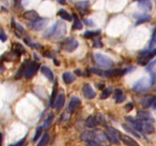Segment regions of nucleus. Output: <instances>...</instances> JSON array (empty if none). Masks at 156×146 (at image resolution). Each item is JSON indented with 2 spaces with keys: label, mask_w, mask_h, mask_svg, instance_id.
<instances>
[{
  "label": "nucleus",
  "mask_w": 156,
  "mask_h": 146,
  "mask_svg": "<svg viewBox=\"0 0 156 146\" xmlns=\"http://www.w3.org/2000/svg\"><path fill=\"white\" fill-rule=\"evenodd\" d=\"M12 52L15 54L16 56H21L24 52H25V48L21 43H15L12 46Z\"/></svg>",
  "instance_id": "23"
},
{
  "label": "nucleus",
  "mask_w": 156,
  "mask_h": 146,
  "mask_svg": "<svg viewBox=\"0 0 156 146\" xmlns=\"http://www.w3.org/2000/svg\"><path fill=\"white\" fill-rule=\"evenodd\" d=\"M112 93V88H107L102 91L101 94H100V99L102 100H104V99H107L109 96Z\"/></svg>",
  "instance_id": "36"
},
{
  "label": "nucleus",
  "mask_w": 156,
  "mask_h": 146,
  "mask_svg": "<svg viewBox=\"0 0 156 146\" xmlns=\"http://www.w3.org/2000/svg\"><path fill=\"white\" fill-rule=\"evenodd\" d=\"M136 1H139V2H140V1H143V0H136Z\"/></svg>",
  "instance_id": "57"
},
{
  "label": "nucleus",
  "mask_w": 156,
  "mask_h": 146,
  "mask_svg": "<svg viewBox=\"0 0 156 146\" xmlns=\"http://www.w3.org/2000/svg\"><path fill=\"white\" fill-rule=\"evenodd\" d=\"M137 117L140 119L141 120H148L151 118V115H150L149 112L145 110H140L137 112Z\"/></svg>",
  "instance_id": "30"
},
{
  "label": "nucleus",
  "mask_w": 156,
  "mask_h": 146,
  "mask_svg": "<svg viewBox=\"0 0 156 146\" xmlns=\"http://www.w3.org/2000/svg\"><path fill=\"white\" fill-rule=\"evenodd\" d=\"M73 20H74V22H73V25L72 28L73 30H82V28H83L82 23L79 19L78 16L75 14L73 15Z\"/></svg>",
  "instance_id": "27"
},
{
  "label": "nucleus",
  "mask_w": 156,
  "mask_h": 146,
  "mask_svg": "<svg viewBox=\"0 0 156 146\" xmlns=\"http://www.w3.org/2000/svg\"><path fill=\"white\" fill-rule=\"evenodd\" d=\"M151 15L147 14H143L139 15V17H137V22H136V26L139 25V24L142 23H145V22H148L151 20Z\"/></svg>",
  "instance_id": "26"
},
{
  "label": "nucleus",
  "mask_w": 156,
  "mask_h": 146,
  "mask_svg": "<svg viewBox=\"0 0 156 146\" xmlns=\"http://www.w3.org/2000/svg\"><path fill=\"white\" fill-rule=\"evenodd\" d=\"M151 84H152V82H151V79H148L146 77H143L142 79H139L136 82H135L134 85H133L132 89L138 93L143 92V91H147L151 87Z\"/></svg>",
  "instance_id": "2"
},
{
  "label": "nucleus",
  "mask_w": 156,
  "mask_h": 146,
  "mask_svg": "<svg viewBox=\"0 0 156 146\" xmlns=\"http://www.w3.org/2000/svg\"><path fill=\"white\" fill-rule=\"evenodd\" d=\"M128 69H109V70L104 72V76L106 77H114V76H120L123 75L127 74L128 72Z\"/></svg>",
  "instance_id": "7"
},
{
  "label": "nucleus",
  "mask_w": 156,
  "mask_h": 146,
  "mask_svg": "<svg viewBox=\"0 0 156 146\" xmlns=\"http://www.w3.org/2000/svg\"><path fill=\"white\" fill-rule=\"evenodd\" d=\"M154 65H156V59L154 60H153V61H151V63H150L149 64H148V66L146 67V70L147 71L151 70L153 68V66H154Z\"/></svg>",
  "instance_id": "47"
},
{
  "label": "nucleus",
  "mask_w": 156,
  "mask_h": 146,
  "mask_svg": "<svg viewBox=\"0 0 156 146\" xmlns=\"http://www.w3.org/2000/svg\"><path fill=\"white\" fill-rule=\"evenodd\" d=\"M155 45H156V29L154 30V33H153L152 37H151V41H150L149 48L151 49V48L154 47Z\"/></svg>",
  "instance_id": "42"
},
{
  "label": "nucleus",
  "mask_w": 156,
  "mask_h": 146,
  "mask_svg": "<svg viewBox=\"0 0 156 146\" xmlns=\"http://www.w3.org/2000/svg\"><path fill=\"white\" fill-rule=\"evenodd\" d=\"M57 1L59 4H61V5H65L66 2V0H57Z\"/></svg>",
  "instance_id": "51"
},
{
  "label": "nucleus",
  "mask_w": 156,
  "mask_h": 146,
  "mask_svg": "<svg viewBox=\"0 0 156 146\" xmlns=\"http://www.w3.org/2000/svg\"><path fill=\"white\" fill-rule=\"evenodd\" d=\"M57 15H59L61 19H63V20L67 21V22H72L73 19V17L70 14H69L66 10L64 9H60L59 10L57 13Z\"/></svg>",
  "instance_id": "25"
},
{
  "label": "nucleus",
  "mask_w": 156,
  "mask_h": 146,
  "mask_svg": "<svg viewBox=\"0 0 156 146\" xmlns=\"http://www.w3.org/2000/svg\"><path fill=\"white\" fill-rule=\"evenodd\" d=\"M107 132H110V133H111V134H113V135H116V136L118 137V138H119L120 135V132L119 131L117 130V129H115V128L112 127V126H108V127H107Z\"/></svg>",
  "instance_id": "40"
},
{
  "label": "nucleus",
  "mask_w": 156,
  "mask_h": 146,
  "mask_svg": "<svg viewBox=\"0 0 156 146\" xmlns=\"http://www.w3.org/2000/svg\"><path fill=\"white\" fill-rule=\"evenodd\" d=\"M81 104V100L77 97H72V98L70 99V104H69V110L71 113L76 111V110L79 107V105Z\"/></svg>",
  "instance_id": "11"
},
{
  "label": "nucleus",
  "mask_w": 156,
  "mask_h": 146,
  "mask_svg": "<svg viewBox=\"0 0 156 146\" xmlns=\"http://www.w3.org/2000/svg\"><path fill=\"white\" fill-rule=\"evenodd\" d=\"M3 2H5V3H6L7 5H8V1H7V0H3Z\"/></svg>",
  "instance_id": "55"
},
{
  "label": "nucleus",
  "mask_w": 156,
  "mask_h": 146,
  "mask_svg": "<svg viewBox=\"0 0 156 146\" xmlns=\"http://www.w3.org/2000/svg\"><path fill=\"white\" fill-rule=\"evenodd\" d=\"M49 135L47 133L43 134V135L42 136V138L40 139V141H39V143L37 144V146H46L47 144V143L49 142Z\"/></svg>",
  "instance_id": "35"
},
{
  "label": "nucleus",
  "mask_w": 156,
  "mask_h": 146,
  "mask_svg": "<svg viewBox=\"0 0 156 146\" xmlns=\"http://www.w3.org/2000/svg\"><path fill=\"white\" fill-rule=\"evenodd\" d=\"M82 92H83L85 97H86L87 99H93L96 95L95 91L93 90V88H91V85H88V84H85V85H83Z\"/></svg>",
  "instance_id": "8"
},
{
  "label": "nucleus",
  "mask_w": 156,
  "mask_h": 146,
  "mask_svg": "<svg viewBox=\"0 0 156 146\" xmlns=\"http://www.w3.org/2000/svg\"><path fill=\"white\" fill-rule=\"evenodd\" d=\"M53 114H50L49 117H48V118L46 120L44 124H43V129H46L47 128L49 127V126H50L51 123H52V122H53Z\"/></svg>",
  "instance_id": "37"
},
{
  "label": "nucleus",
  "mask_w": 156,
  "mask_h": 146,
  "mask_svg": "<svg viewBox=\"0 0 156 146\" xmlns=\"http://www.w3.org/2000/svg\"><path fill=\"white\" fill-rule=\"evenodd\" d=\"M24 41H25V43H26L28 46H31V47H32V48H34V49H39L42 47V46L40 44V43H33V42H31V40H30L29 38H25L24 39Z\"/></svg>",
  "instance_id": "33"
},
{
  "label": "nucleus",
  "mask_w": 156,
  "mask_h": 146,
  "mask_svg": "<svg viewBox=\"0 0 156 146\" xmlns=\"http://www.w3.org/2000/svg\"><path fill=\"white\" fill-rule=\"evenodd\" d=\"M95 118H96V120H97V124L102 125V126H105L107 122H106V119L103 114H100V113H98V114L96 115Z\"/></svg>",
  "instance_id": "34"
},
{
  "label": "nucleus",
  "mask_w": 156,
  "mask_h": 146,
  "mask_svg": "<svg viewBox=\"0 0 156 146\" xmlns=\"http://www.w3.org/2000/svg\"><path fill=\"white\" fill-rule=\"evenodd\" d=\"M23 17L25 19L28 21H31V22H34L37 20H40V18L39 16L38 13L34 10H29V11H26L23 14Z\"/></svg>",
  "instance_id": "10"
},
{
  "label": "nucleus",
  "mask_w": 156,
  "mask_h": 146,
  "mask_svg": "<svg viewBox=\"0 0 156 146\" xmlns=\"http://www.w3.org/2000/svg\"><path fill=\"white\" fill-rule=\"evenodd\" d=\"M142 132L146 134H152L154 132V127L151 123L143 121L142 123Z\"/></svg>",
  "instance_id": "20"
},
{
  "label": "nucleus",
  "mask_w": 156,
  "mask_h": 146,
  "mask_svg": "<svg viewBox=\"0 0 156 146\" xmlns=\"http://www.w3.org/2000/svg\"><path fill=\"white\" fill-rule=\"evenodd\" d=\"M122 127H123V129L126 131V132H129V133H131L132 135H133L135 137H136V138H140V135H139V134H138L137 132H136V130H135L134 128L130 127V126H129L127 124H125V123H123Z\"/></svg>",
  "instance_id": "29"
},
{
  "label": "nucleus",
  "mask_w": 156,
  "mask_h": 146,
  "mask_svg": "<svg viewBox=\"0 0 156 146\" xmlns=\"http://www.w3.org/2000/svg\"><path fill=\"white\" fill-rule=\"evenodd\" d=\"M90 71L94 75H97V76H104V72L100 69H97V68H91Z\"/></svg>",
  "instance_id": "39"
},
{
  "label": "nucleus",
  "mask_w": 156,
  "mask_h": 146,
  "mask_svg": "<svg viewBox=\"0 0 156 146\" xmlns=\"http://www.w3.org/2000/svg\"><path fill=\"white\" fill-rule=\"evenodd\" d=\"M25 138H22L21 141H19V142H17L16 144H10L9 146H23L24 143H25Z\"/></svg>",
  "instance_id": "48"
},
{
  "label": "nucleus",
  "mask_w": 156,
  "mask_h": 146,
  "mask_svg": "<svg viewBox=\"0 0 156 146\" xmlns=\"http://www.w3.org/2000/svg\"><path fill=\"white\" fill-rule=\"evenodd\" d=\"M145 56L146 57H148L149 59H150L153 58L154 56H156V47H154V49H152L151 51H149V52H148V53H147L146 55H145Z\"/></svg>",
  "instance_id": "43"
},
{
  "label": "nucleus",
  "mask_w": 156,
  "mask_h": 146,
  "mask_svg": "<svg viewBox=\"0 0 156 146\" xmlns=\"http://www.w3.org/2000/svg\"><path fill=\"white\" fill-rule=\"evenodd\" d=\"M100 144H99L97 141H96L95 140H91L87 142V146H100Z\"/></svg>",
  "instance_id": "46"
},
{
  "label": "nucleus",
  "mask_w": 156,
  "mask_h": 146,
  "mask_svg": "<svg viewBox=\"0 0 156 146\" xmlns=\"http://www.w3.org/2000/svg\"><path fill=\"white\" fill-rule=\"evenodd\" d=\"M139 7L143 11L149 12L152 8V5L149 0H143L139 2Z\"/></svg>",
  "instance_id": "19"
},
{
  "label": "nucleus",
  "mask_w": 156,
  "mask_h": 146,
  "mask_svg": "<svg viewBox=\"0 0 156 146\" xmlns=\"http://www.w3.org/2000/svg\"><path fill=\"white\" fill-rule=\"evenodd\" d=\"M0 40H2V42L6 41L7 40V35L5 34L3 30H0Z\"/></svg>",
  "instance_id": "44"
},
{
  "label": "nucleus",
  "mask_w": 156,
  "mask_h": 146,
  "mask_svg": "<svg viewBox=\"0 0 156 146\" xmlns=\"http://www.w3.org/2000/svg\"><path fill=\"white\" fill-rule=\"evenodd\" d=\"M100 146H101V145H100Z\"/></svg>",
  "instance_id": "58"
},
{
  "label": "nucleus",
  "mask_w": 156,
  "mask_h": 146,
  "mask_svg": "<svg viewBox=\"0 0 156 146\" xmlns=\"http://www.w3.org/2000/svg\"><path fill=\"white\" fill-rule=\"evenodd\" d=\"M155 100V96L152 94H148L145 96L142 100V105L144 108H148L152 105L154 101Z\"/></svg>",
  "instance_id": "12"
},
{
  "label": "nucleus",
  "mask_w": 156,
  "mask_h": 146,
  "mask_svg": "<svg viewBox=\"0 0 156 146\" xmlns=\"http://www.w3.org/2000/svg\"><path fill=\"white\" fill-rule=\"evenodd\" d=\"M97 123L96 118L93 116H89V117L87 118L86 121H85V125L86 126H88V128H94L97 126Z\"/></svg>",
  "instance_id": "28"
},
{
  "label": "nucleus",
  "mask_w": 156,
  "mask_h": 146,
  "mask_svg": "<svg viewBox=\"0 0 156 146\" xmlns=\"http://www.w3.org/2000/svg\"><path fill=\"white\" fill-rule=\"evenodd\" d=\"M2 133L0 132V146H2Z\"/></svg>",
  "instance_id": "53"
},
{
  "label": "nucleus",
  "mask_w": 156,
  "mask_h": 146,
  "mask_svg": "<svg viewBox=\"0 0 156 146\" xmlns=\"http://www.w3.org/2000/svg\"><path fill=\"white\" fill-rule=\"evenodd\" d=\"M79 46V42L74 37H67L62 42V48L68 53H72L76 50Z\"/></svg>",
  "instance_id": "4"
},
{
  "label": "nucleus",
  "mask_w": 156,
  "mask_h": 146,
  "mask_svg": "<svg viewBox=\"0 0 156 146\" xmlns=\"http://www.w3.org/2000/svg\"><path fill=\"white\" fill-rule=\"evenodd\" d=\"M119 138L127 146H139L136 140H134L129 135H125V134L120 133Z\"/></svg>",
  "instance_id": "9"
},
{
  "label": "nucleus",
  "mask_w": 156,
  "mask_h": 146,
  "mask_svg": "<svg viewBox=\"0 0 156 146\" xmlns=\"http://www.w3.org/2000/svg\"><path fill=\"white\" fill-rule=\"evenodd\" d=\"M57 91H58V83L57 80H55L54 85L53 87V91H52V94H51V97H50V105L52 107H54L55 102H56V94H57Z\"/></svg>",
  "instance_id": "18"
},
{
  "label": "nucleus",
  "mask_w": 156,
  "mask_h": 146,
  "mask_svg": "<svg viewBox=\"0 0 156 146\" xmlns=\"http://www.w3.org/2000/svg\"><path fill=\"white\" fill-rule=\"evenodd\" d=\"M151 106H152V108H153V109H156V100H154V103L152 104V105H151Z\"/></svg>",
  "instance_id": "54"
},
{
  "label": "nucleus",
  "mask_w": 156,
  "mask_h": 146,
  "mask_svg": "<svg viewBox=\"0 0 156 146\" xmlns=\"http://www.w3.org/2000/svg\"><path fill=\"white\" fill-rule=\"evenodd\" d=\"M114 99L117 103H122L126 100V96L124 94L123 90L120 88H117L114 91Z\"/></svg>",
  "instance_id": "17"
},
{
  "label": "nucleus",
  "mask_w": 156,
  "mask_h": 146,
  "mask_svg": "<svg viewBox=\"0 0 156 146\" xmlns=\"http://www.w3.org/2000/svg\"><path fill=\"white\" fill-rule=\"evenodd\" d=\"M39 67H40V65L36 61L28 62L25 72V78L28 79H31L36 74V72L38 70Z\"/></svg>",
  "instance_id": "5"
},
{
  "label": "nucleus",
  "mask_w": 156,
  "mask_h": 146,
  "mask_svg": "<svg viewBox=\"0 0 156 146\" xmlns=\"http://www.w3.org/2000/svg\"><path fill=\"white\" fill-rule=\"evenodd\" d=\"M94 140L98 143H103V144H107V141H108L104 132L103 133L100 131L94 132Z\"/></svg>",
  "instance_id": "14"
},
{
  "label": "nucleus",
  "mask_w": 156,
  "mask_h": 146,
  "mask_svg": "<svg viewBox=\"0 0 156 146\" xmlns=\"http://www.w3.org/2000/svg\"><path fill=\"white\" fill-rule=\"evenodd\" d=\"M67 32L66 24L63 21H57L53 27L49 28L43 33L45 37H52L53 39H59L63 37Z\"/></svg>",
  "instance_id": "1"
},
{
  "label": "nucleus",
  "mask_w": 156,
  "mask_h": 146,
  "mask_svg": "<svg viewBox=\"0 0 156 146\" xmlns=\"http://www.w3.org/2000/svg\"><path fill=\"white\" fill-rule=\"evenodd\" d=\"M100 34V30L97 31H88L84 33V37L85 38H93V37H96Z\"/></svg>",
  "instance_id": "31"
},
{
  "label": "nucleus",
  "mask_w": 156,
  "mask_h": 146,
  "mask_svg": "<svg viewBox=\"0 0 156 146\" xmlns=\"http://www.w3.org/2000/svg\"><path fill=\"white\" fill-rule=\"evenodd\" d=\"M94 59H95L96 63L101 67L109 68L111 67L114 65L113 60L109 56L103 55V54L96 53H94Z\"/></svg>",
  "instance_id": "3"
},
{
  "label": "nucleus",
  "mask_w": 156,
  "mask_h": 146,
  "mask_svg": "<svg viewBox=\"0 0 156 146\" xmlns=\"http://www.w3.org/2000/svg\"><path fill=\"white\" fill-rule=\"evenodd\" d=\"M75 72H76V74L78 75V76H82V73H81V71L80 70H76L75 71Z\"/></svg>",
  "instance_id": "52"
},
{
  "label": "nucleus",
  "mask_w": 156,
  "mask_h": 146,
  "mask_svg": "<svg viewBox=\"0 0 156 146\" xmlns=\"http://www.w3.org/2000/svg\"><path fill=\"white\" fill-rule=\"evenodd\" d=\"M90 6V2L88 0H85V1H79L76 3V7L77 9L81 11L82 12L88 11V8Z\"/></svg>",
  "instance_id": "15"
},
{
  "label": "nucleus",
  "mask_w": 156,
  "mask_h": 146,
  "mask_svg": "<svg viewBox=\"0 0 156 146\" xmlns=\"http://www.w3.org/2000/svg\"><path fill=\"white\" fill-rule=\"evenodd\" d=\"M42 131H43V127H42V126H39V127L37 128V130H36L35 135H34V138H33V141H36L38 139V138L40 136V135H41Z\"/></svg>",
  "instance_id": "41"
},
{
  "label": "nucleus",
  "mask_w": 156,
  "mask_h": 146,
  "mask_svg": "<svg viewBox=\"0 0 156 146\" xmlns=\"http://www.w3.org/2000/svg\"><path fill=\"white\" fill-rule=\"evenodd\" d=\"M28 62H25V63H24L22 65V66L20 67V69H19V71L17 72V74H16L15 76V79H20V78L22 77V76H23L24 74H25V69H26V67H27V65H28Z\"/></svg>",
  "instance_id": "32"
},
{
  "label": "nucleus",
  "mask_w": 156,
  "mask_h": 146,
  "mask_svg": "<svg viewBox=\"0 0 156 146\" xmlns=\"http://www.w3.org/2000/svg\"><path fill=\"white\" fill-rule=\"evenodd\" d=\"M93 46L96 48H101L103 46V43L100 41V37H96L93 40Z\"/></svg>",
  "instance_id": "38"
},
{
  "label": "nucleus",
  "mask_w": 156,
  "mask_h": 146,
  "mask_svg": "<svg viewBox=\"0 0 156 146\" xmlns=\"http://www.w3.org/2000/svg\"><path fill=\"white\" fill-rule=\"evenodd\" d=\"M49 23V20L48 19H40V20H37L36 22H32L30 24V26L32 29H34L36 31H40L44 29L46 27V25Z\"/></svg>",
  "instance_id": "6"
},
{
  "label": "nucleus",
  "mask_w": 156,
  "mask_h": 146,
  "mask_svg": "<svg viewBox=\"0 0 156 146\" xmlns=\"http://www.w3.org/2000/svg\"><path fill=\"white\" fill-rule=\"evenodd\" d=\"M14 2L15 6L17 7V8H21L22 6V0H13Z\"/></svg>",
  "instance_id": "50"
},
{
  "label": "nucleus",
  "mask_w": 156,
  "mask_h": 146,
  "mask_svg": "<svg viewBox=\"0 0 156 146\" xmlns=\"http://www.w3.org/2000/svg\"><path fill=\"white\" fill-rule=\"evenodd\" d=\"M81 140L83 141H91V140H94V132L91 130H86L83 132L81 135Z\"/></svg>",
  "instance_id": "13"
},
{
  "label": "nucleus",
  "mask_w": 156,
  "mask_h": 146,
  "mask_svg": "<svg viewBox=\"0 0 156 146\" xmlns=\"http://www.w3.org/2000/svg\"><path fill=\"white\" fill-rule=\"evenodd\" d=\"M40 71L43 73V75H44L46 76V78L47 79H49V81H53V74L52 71L46 66H43L41 68H40Z\"/></svg>",
  "instance_id": "22"
},
{
  "label": "nucleus",
  "mask_w": 156,
  "mask_h": 146,
  "mask_svg": "<svg viewBox=\"0 0 156 146\" xmlns=\"http://www.w3.org/2000/svg\"><path fill=\"white\" fill-rule=\"evenodd\" d=\"M66 101V97L64 94H60L58 97L57 100L55 102L54 107L56 108V110L57 111H59L63 107L64 104H65Z\"/></svg>",
  "instance_id": "16"
},
{
  "label": "nucleus",
  "mask_w": 156,
  "mask_h": 146,
  "mask_svg": "<svg viewBox=\"0 0 156 146\" xmlns=\"http://www.w3.org/2000/svg\"><path fill=\"white\" fill-rule=\"evenodd\" d=\"M103 132H104V134H105L106 137H107L109 142L114 144H120V140L118 137H117L116 135H113V134L110 133V132H107V131H104Z\"/></svg>",
  "instance_id": "24"
},
{
  "label": "nucleus",
  "mask_w": 156,
  "mask_h": 146,
  "mask_svg": "<svg viewBox=\"0 0 156 146\" xmlns=\"http://www.w3.org/2000/svg\"><path fill=\"white\" fill-rule=\"evenodd\" d=\"M125 108H126V110H127V112H130V111H131L132 110H133V104H132V103H128L125 106Z\"/></svg>",
  "instance_id": "49"
},
{
  "label": "nucleus",
  "mask_w": 156,
  "mask_h": 146,
  "mask_svg": "<svg viewBox=\"0 0 156 146\" xmlns=\"http://www.w3.org/2000/svg\"><path fill=\"white\" fill-rule=\"evenodd\" d=\"M2 70V65L0 64V71Z\"/></svg>",
  "instance_id": "56"
},
{
  "label": "nucleus",
  "mask_w": 156,
  "mask_h": 146,
  "mask_svg": "<svg viewBox=\"0 0 156 146\" xmlns=\"http://www.w3.org/2000/svg\"><path fill=\"white\" fill-rule=\"evenodd\" d=\"M84 22H85V23L89 27H94V25H95V24L94 23V22H93L91 19H84Z\"/></svg>",
  "instance_id": "45"
},
{
  "label": "nucleus",
  "mask_w": 156,
  "mask_h": 146,
  "mask_svg": "<svg viewBox=\"0 0 156 146\" xmlns=\"http://www.w3.org/2000/svg\"><path fill=\"white\" fill-rule=\"evenodd\" d=\"M63 79L64 82H65L66 84L70 85V84L73 83V82H75V80H76V77H75L74 75H73V73H71V72H64L63 75Z\"/></svg>",
  "instance_id": "21"
}]
</instances>
